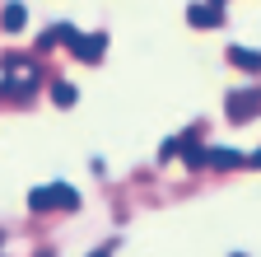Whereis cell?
Instances as JSON below:
<instances>
[{"label": "cell", "instance_id": "obj_1", "mask_svg": "<svg viewBox=\"0 0 261 257\" xmlns=\"http://www.w3.org/2000/svg\"><path fill=\"white\" fill-rule=\"evenodd\" d=\"M28 211H80V192L70 182H47V187H33L28 192Z\"/></svg>", "mask_w": 261, "mask_h": 257}, {"label": "cell", "instance_id": "obj_2", "mask_svg": "<svg viewBox=\"0 0 261 257\" xmlns=\"http://www.w3.org/2000/svg\"><path fill=\"white\" fill-rule=\"evenodd\" d=\"M65 47H70L75 61H84V66H98V61H103V52H108V33H75Z\"/></svg>", "mask_w": 261, "mask_h": 257}, {"label": "cell", "instance_id": "obj_3", "mask_svg": "<svg viewBox=\"0 0 261 257\" xmlns=\"http://www.w3.org/2000/svg\"><path fill=\"white\" fill-rule=\"evenodd\" d=\"M256 108H261V94H256V89H233V94L224 99V112L233 117V122H247Z\"/></svg>", "mask_w": 261, "mask_h": 257}, {"label": "cell", "instance_id": "obj_4", "mask_svg": "<svg viewBox=\"0 0 261 257\" xmlns=\"http://www.w3.org/2000/svg\"><path fill=\"white\" fill-rule=\"evenodd\" d=\"M187 24H191V28H219V24H224V10L210 5V0H205V5H191V10H187Z\"/></svg>", "mask_w": 261, "mask_h": 257}, {"label": "cell", "instance_id": "obj_5", "mask_svg": "<svg viewBox=\"0 0 261 257\" xmlns=\"http://www.w3.org/2000/svg\"><path fill=\"white\" fill-rule=\"evenodd\" d=\"M177 154L187 159V169H205V145L196 141V136H182L177 141Z\"/></svg>", "mask_w": 261, "mask_h": 257}, {"label": "cell", "instance_id": "obj_6", "mask_svg": "<svg viewBox=\"0 0 261 257\" xmlns=\"http://www.w3.org/2000/svg\"><path fill=\"white\" fill-rule=\"evenodd\" d=\"M23 24H28V10L19 0H10V5L0 10V28H5V33H23Z\"/></svg>", "mask_w": 261, "mask_h": 257}, {"label": "cell", "instance_id": "obj_7", "mask_svg": "<svg viewBox=\"0 0 261 257\" xmlns=\"http://www.w3.org/2000/svg\"><path fill=\"white\" fill-rule=\"evenodd\" d=\"M205 164H210V169H238V164H243V154H238V150H228V145H215V150H205Z\"/></svg>", "mask_w": 261, "mask_h": 257}, {"label": "cell", "instance_id": "obj_8", "mask_svg": "<svg viewBox=\"0 0 261 257\" xmlns=\"http://www.w3.org/2000/svg\"><path fill=\"white\" fill-rule=\"evenodd\" d=\"M228 61H233L238 71H252V75H261V52H247V47H228Z\"/></svg>", "mask_w": 261, "mask_h": 257}, {"label": "cell", "instance_id": "obj_9", "mask_svg": "<svg viewBox=\"0 0 261 257\" xmlns=\"http://www.w3.org/2000/svg\"><path fill=\"white\" fill-rule=\"evenodd\" d=\"M51 103H56V108H75V103H80V89H75V84H65V80L51 84Z\"/></svg>", "mask_w": 261, "mask_h": 257}, {"label": "cell", "instance_id": "obj_10", "mask_svg": "<svg viewBox=\"0 0 261 257\" xmlns=\"http://www.w3.org/2000/svg\"><path fill=\"white\" fill-rule=\"evenodd\" d=\"M70 38H75V28H70V24H56V28H47V33L38 38V47L47 52V47H56V42H70Z\"/></svg>", "mask_w": 261, "mask_h": 257}, {"label": "cell", "instance_id": "obj_11", "mask_svg": "<svg viewBox=\"0 0 261 257\" xmlns=\"http://www.w3.org/2000/svg\"><path fill=\"white\" fill-rule=\"evenodd\" d=\"M243 164H252V169H261V150H256V154H247V159H243Z\"/></svg>", "mask_w": 261, "mask_h": 257}, {"label": "cell", "instance_id": "obj_12", "mask_svg": "<svg viewBox=\"0 0 261 257\" xmlns=\"http://www.w3.org/2000/svg\"><path fill=\"white\" fill-rule=\"evenodd\" d=\"M89 257H112V252H108V248H98V252H89Z\"/></svg>", "mask_w": 261, "mask_h": 257}, {"label": "cell", "instance_id": "obj_13", "mask_svg": "<svg viewBox=\"0 0 261 257\" xmlns=\"http://www.w3.org/2000/svg\"><path fill=\"white\" fill-rule=\"evenodd\" d=\"M210 5H219V10H224V0H210Z\"/></svg>", "mask_w": 261, "mask_h": 257}, {"label": "cell", "instance_id": "obj_14", "mask_svg": "<svg viewBox=\"0 0 261 257\" xmlns=\"http://www.w3.org/2000/svg\"><path fill=\"white\" fill-rule=\"evenodd\" d=\"M233 257H247V252H233Z\"/></svg>", "mask_w": 261, "mask_h": 257}]
</instances>
